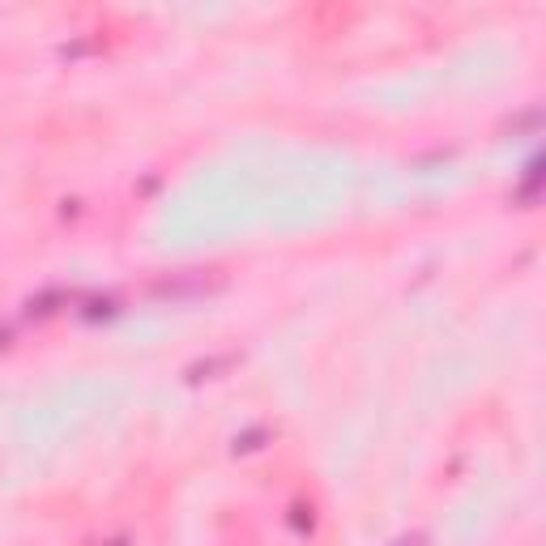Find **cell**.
Masks as SVG:
<instances>
[{
    "mask_svg": "<svg viewBox=\"0 0 546 546\" xmlns=\"http://www.w3.org/2000/svg\"><path fill=\"white\" fill-rule=\"evenodd\" d=\"M393 546H427V538H423V534H414V538H401V542H393Z\"/></svg>",
    "mask_w": 546,
    "mask_h": 546,
    "instance_id": "obj_1",
    "label": "cell"
}]
</instances>
